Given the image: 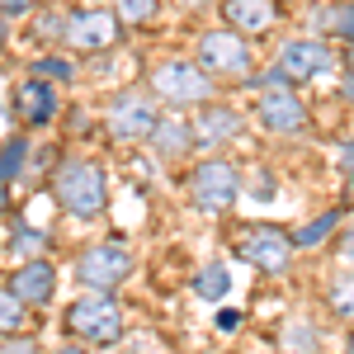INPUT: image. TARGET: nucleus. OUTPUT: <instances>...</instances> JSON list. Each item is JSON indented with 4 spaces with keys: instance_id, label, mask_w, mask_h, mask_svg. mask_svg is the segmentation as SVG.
<instances>
[{
    "instance_id": "nucleus-1",
    "label": "nucleus",
    "mask_w": 354,
    "mask_h": 354,
    "mask_svg": "<svg viewBox=\"0 0 354 354\" xmlns=\"http://www.w3.org/2000/svg\"><path fill=\"white\" fill-rule=\"evenodd\" d=\"M53 198L62 213H71V218H81V222H95L109 208V175H104V165L90 161V156L62 161L53 175Z\"/></svg>"
},
{
    "instance_id": "nucleus-2",
    "label": "nucleus",
    "mask_w": 354,
    "mask_h": 354,
    "mask_svg": "<svg viewBox=\"0 0 354 354\" xmlns=\"http://www.w3.org/2000/svg\"><path fill=\"white\" fill-rule=\"evenodd\" d=\"M151 95L170 104V109H194V104H208L213 100V76H203L198 62H185V57H170L151 71Z\"/></svg>"
},
{
    "instance_id": "nucleus-3",
    "label": "nucleus",
    "mask_w": 354,
    "mask_h": 354,
    "mask_svg": "<svg viewBox=\"0 0 354 354\" xmlns=\"http://www.w3.org/2000/svg\"><path fill=\"white\" fill-rule=\"evenodd\" d=\"M66 330L85 345H113L123 335V307L109 293H81L66 307Z\"/></svg>"
},
{
    "instance_id": "nucleus-4",
    "label": "nucleus",
    "mask_w": 354,
    "mask_h": 354,
    "mask_svg": "<svg viewBox=\"0 0 354 354\" xmlns=\"http://www.w3.org/2000/svg\"><path fill=\"white\" fill-rule=\"evenodd\" d=\"M236 255L265 274H283L293 260V232H283L274 222H250L236 232Z\"/></svg>"
},
{
    "instance_id": "nucleus-5",
    "label": "nucleus",
    "mask_w": 354,
    "mask_h": 354,
    "mask_svg": "<svg viewBox=\"0 0 354 354\" xmlns=\"http://www.w3.org/2000/svg\"><path fill=\"white\" fill-rule=\"evenodd\" d=\"M128 274H133V250L118 241H95L76 255V279L90 293H113Z\"/></svg>"
},
{
    "instance_id": "nucleus-6",
    "label": "nucleus",
    "mask_w": 354,
    "mask_h": 354,
    "mask_svg": "<svg viewBox=\"0 0 354 354\" xmlns=\"http://www.w3.org/2000/svg\"><path fill=\"white\" fill-rule=\"evenodd\" d=\"M335 71V53H330L322 38H288L279 57H274V76L279 85H307L317 76Z\"/></svg>"
},
{
    "instance_id": "nucleus-7",
    "label": "nucleus",
    "mask_w": 354,
    "mask_h": 354,
    "mask_svg": "<svg viewBox=\"0 0 354 354\" xmlns=\"http://www.w3.org/2000/svg\"><path fill=\"white\" fill-rule=\"evenodd\" d=\"M156 95L147 90H118L104 109V128H109L118 142H147L151 128H156Z\"/></svg>"
},
{
    "instance_id": "nucleus-8",
    "label": "nucleus",
    "mask_w": 354,
    "mask_h": 354,
    "mask_svg": "<svg viewBox=\"0 0 354 354\" xmlns=\"http://www.w3.org/2000/svg\"><path fill=\"white\" fill-rule=\"evenodd\" d=\"M198 66H203V76H245V71H255V53H250V38L241 33H232V28H213V33H203L198 38Z\"/></svg>"
},
{
    "instance_id": "nucleus-9",
    "label": "nucleus",
    "mask_w": 354,
    "mask_h": 354,
    "mask_svg": "<svg viewBox=\"0 0 354 354\" xmlns=\"http://www.w3.org/2000/svg\"><path fill=\"white\" fill-rule=\"evenodd\" d=\"M236 189H241V175H236L232 161L208 156V161L194 165L189 194H194V203H198V213H227V208L236 203Z\"/></svg>"
},
{
    "instance_id": "nucleus-10",
    "label": "nucleus",
    "mask_w": 354,
    "mask_h": 354,
    "mask_svg": "<svg viewBox=\"0 0 354 354\" xmlns=\"http://www.w3.org/2000/svg\"><path fill=\"white\" fill-rule=\"evenodd\" d=\"M255 118H260V128H270L274 137H302L312 128V113H307V104L298 100L293 85H270V90L260 95V104H255Z\"/></svg>"
},
{
    "instance_id": "nucleus-11",
    "label": "nucleus",
    "mask_w": 354,
    "mask_h": 354,
    "mask_svg": "<svg viewBox=\"0 0 354 354\" xmlns=\"http://www.w3.org/2000/svg\"><path fill=\"white\" fill-rule=\"evenodd\" d=\"M62 43L76 48V53H104L118 43V15L113 10H71L66 24H62Z\"/></svg>"
},
{
    "instance_id": "nucleus-12",
    "label": "nucleus",
    "mask_w": 354,
    "mask_h": 354,
    "mask_svg": "<svg viewBox=\"0 0 354 354\" xmlns=\"http://www.w3.org/2000/svg\"><path fill=\"white\" fill-rule=\"evenodd\" d=\"M15 118H19L24 128H43V123H53V118H57V85L38 81V76L19 81V90H15Z\"/></svg>"
},
{
    "instance_id": "nucleus-13",
    "label": "nucleus",
    "mask_w": 354,
    "mask_h": 354,
    "mask_svg": "<svg viewBox=\"0 0 354 354\" xmlns=\"http://www.w3.org/2000/svg\"><path fill=\"white\" fill-rule=\"evenodd\" d=\"M10 293L24 302V307H43V302H53L57 293V270L53 260H24L15 279H10Z\"/></svg>"
},
{
    "instance_id": "nucleus-14",
    "label": "nucleus",
    "mask_w": 354,
    "mask_h": 354,
    "mask_svg": "<svg viewBox=\"0 0 354 354\" xmlns=\"http://www.w3.org/2000/svg\"><path fill=\"white\" fill-rule=\"evenodd\" d=\"M222 19L241 38H260L279 24V10H274V0H222Z\"/></svg>"
},
{
    "instance_id": "nucleus-15",
    "label": "nucleus",
    "mask_w": 354,
    "mask_h": 354,
    "mask_svg": "<svg viewBox=\"0 0 354 354\" xmlns=\"http://www.w3.org/2000/svg\"><path fill=\"white\" fill-rule=\"evenodd\" d=\"M245 118L236 109H222V104H208L203 118L194 123V142H232V137H241Z\"/></svg>"
},
{
    "instance_id": "nucleus-16",
    "label": "nucleus",
    "mask_w": 354,
    "mask_h": 354,
    "mask_svg": "<svg viewBox=\"0 0 354 354\" xmlns=\"http://www.w3.org/2000/svg\"><path fill=\"white\" fill-rule=\"evenodd\" d=\"M161 156H185L194 147V123H185V118H156V128H151V137H147Z\"/></svg>"
},
{
    "instance_id": "nucleus-17",
    "label": "nucleus",
    "mask_w": 354,
    "mask_h": 354,
    "mask_svg": "<svg viewBox=\"0 0 354 354\" xmlns=\"http://www.w3.org/2000/svg\"><path fill=\"white\" fill-rule=\"evenodd\" d=\"M24 165H28V137L24 133L5 137V142H0V189H5L10 180H19Z\"/></svg>"
},
{
    "instance_id": "nucleus-18",
    "label": "nucleus",
    "mask_w": 354,
    "mask_h": 354,
    "mask_svg": "<svg viewBox=\"0 0 354 354\" xmlns=\"http://www.w3.org/2000/svg\"><path fill=\"white\" fill-rule=\"evenodd\" d=\"M335 227H340V208H330L322 218H312L307 227L293 232V250H312V245H322L326 236H335Z\"/></svg>"
},
{
    "instance_id": "nucleus-19",
    "label": "nucleus",
    "mask_w": 354,
    "mask_h": 354,
    "mask_svg": "<svg viewBox=\"0 0 354 354\" xmlns=\"http://www.w3.org/2000/svg\"><path fill=\"white\" fill-rule=\"evenodd\" d=\"M317 28L330 33V38L354 43V0H350V5H330V10H322V15H317Z\"/></svg>"
},
{
    "instance_id": "nucleus-20",
    "label": "nucleus",
    "mask_w": 354,
    "mask_h": 354,
    "mask_svg": "<svg viewBox=\"0 0 354 354\" xmlns=\"http://www.w3.org/2000/svg\"><path fill=\"white\" fill-rule=\"evenodd\" d=\"M24 322H28V307L10 288H0V335H24Z\"/></svg>"
},
{
    "instance_id": "nucleus-21",
    "label": "nucleus",
    "mask_w": 354,
    "mask_h": 354,
    "mask_svg": "<svg viewBox=\"0 0 354 354\" xmlns=\"http://www.w3.org/2000/svg\"><path fill=\"white\" fill-rule=\"evenodd\" d=\"M326 302H330L335 317H350V322H354V274H335V279H330Z\"/></svg>"
},
{
    "instance_id": "nucleus-22",
    "label": "nucleus",
    "mask_w": 354,
    "mask_h": 354,
    "mask_svg": "<svg viewBox=\"0 0 354 354\" xmlns=\"http://www.w3.org/2000/svg\"><path fill=\"white\" fill-rule=\"evenodd\" d=\"M227 288H232V279L222 265H203V270L194 274V293L198 298H227Z\"/></svg>"
},
{
    "instance_id": "nucleus-23",
    "label": "nucleus",
    "mask_w": 354,
    "mask_h": 354,
    "mask_svg": "<svg viewBox=\"0 0 354 354\" xmlns=\"http://www.w3.org/2000/svg\"><path fill=\"white\" fill-rule=\"evenodd\" d=\"M113 15L128 24H151L161 15V0H113Z\"/></svg>"
},
{
    "instance_id": "nucleus-24",
    "label": "nucleus",
    "mask_w": 354,
    "mask_h": 354,
    "mask_svg": "<svg viewBox=\"0 0 354 354\" xmlns=\"http://www.w3.org/2000/svg\"><path fill=\"white\" fill-rule=\"evenodd\" d=\"M10 250H15L19 260H38V250H43V232H33V227H15Z\"/></svg>"
},
{
    "instance_id": "nucleus-25",
    "label": "nucleus",
    "mask_w": 354,
    "mask_h": 354,
    "mask_svg": "<svg viewBox=\"0 0 354 354\" xmlns=\"http://www.w3.org/2000/svg\"><path fill=\"white\" fill-rule=\"evenodd\" d=\"M33 76H38V81H43V76H48V81H71V62H66V57H38V62H33Z\"/></svg>"
},
{
    "instance_id": "nucleus-26",
    "label": "nucleus",
    "mask_w": 354,
    "mask_h": 354,
    "mask_svg": "<svg viewBox=\"0 0 354 354\" xmlns=\"http://www.w3.org/2000/svg\"><path fill=\"white\" fill-rule=\"evenodd\" d=\"M0 354H38V345H33L28 335H5V345H0Z\"/></svg>"
},
{
    "instance_id": "nucleus-27",
    "label": "nucleus",
    "mask_w": 354,
    "mask_h": 354,
    "mask_svg": "<svg viewBox=\"0 0 354 354\" xmlns=\"http://www.w3.org/2000/svg\"><path fill=\"white\" fill-rule=\"evenodd\" d=\"M33 5H38V0H0V15H5V19H19V15H28Z\"/></svg>"
},
{
    "instance_id": "nucleus-28",
    "label": "nucleus",
    "mask_w": 354,
    "mask_h": 354,
    "mask_svg": "<svg viewBox=\"0 0 354 354\" xmlns=\"http://www.w3.org/2000/svg\"><path fill=\"white\" fill-rule=\"evenodd\" d=\"M340 255H345V260H350V265H354V232H350V236H345V241H340Z\"/></svg>"
},
{
    "instance_id": "nucleus-29",
    "label": "nucleus",
    "mask_w": 354,
    "mask_h": 354,
    "mask_svg": "<svg viewBox=\"0 0 354 354\" xmlns=\"http://www.w3.org/2000/svg\"><path fill=\"white\" fill-rule=\"evenodd\" d=\"M345 100L354 104V76H345Z\"/></svg>"
},
{
    "instance_id": "nucleus-30",
    "label": "nucleus",
    "mask_w": 354,
    "mask_h": 354,
    "mask_svg": "<svg viewBox=\"0 0 354 354\" xmlns=\"http://www.w3.org/2000/svg\"><path fill=\"white\" fill-rule=\"evenodd\" d=\"M53 354H85L81 345H62V350H53Z\"/></svg>"
},
{
    "instance_id": "nucleus-31",
    "label": "nucleus",
    "mask_w": 354,
    "mask_h": 354,
    "mask_svg": "<svg viewBox=\"0 0 354 354\" xmlns=\"http://www.w3.org/2000/svg\"><path fill=\"white\" fill-rule=\"evenodd\" d=\"M345 66H350V76H354V43L345 48Z\"/></svg>"
},
{
    "instance_id": "nucleus-32",
    "label": "nucleus",
    "mask_w": 354,
    "mask_h": 354,
    "mask_svg": "<svg viewBox=\"0 0 354 354\" xmlns=\"http://www.w3.org/2000/svg\"><path fill=\"white\" fill-rule=\"evenodd\" d=\"M345 170H354V147H345Z\"/></svg>"
},
{
    "instance_id": "nucleus-33",
    "label": "nucleus",
    "mask_w": 354,
    "mask_h": 354,
    "mask_svg": "<svg viewBox=\"0 0 354 354\" xmlns=\"http://www.w3.org/2000/svg\"><path fill=\"white\" fill-rule=\"evenodd\" d=\"M5 208H10V194L0 189V218H5Z\"/></svg>"
},
{
    "instance_id": "nucleus-34",
    "label": "nucleus",
    "mask_w": 354,
    "mask_h": 354,
    "mask_svg": "<svg viewBox=\"0 0 354 354\" xmlns=\"http://www.w3.org/2000/svg\"><path fill=\"white\" fill-rule=\"evenodd\" d=\"M350 354H354V330H350Z\"/></svg>"
}]
</instances>
